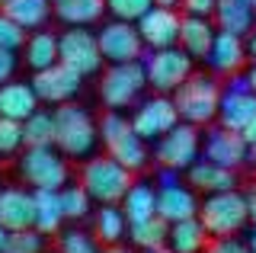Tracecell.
Here are the masks:
<instances>
[{
    "mask_svg": "<svg viewBox=\"0 0 256 253\" xmlns=\"http://www.w3.org/2000/svg\"><path fill=\"white\" fill-rule=\"evenodd\" d=\"M54 148L64 157H74V160H86L93 157L96 144H100V122L86 112L84 106L74 102H61L54 106Z\"/></svg>",
    "mask_w": 256,
    "mask_h": 253,
    "instance_id": "1",
    "label": "cell"
},
{
    "mask_svg": "<svg viewBox=\"0 0 256 253\" xmlns=\"http://www.w3.org/2000/svg\"><path fill=\"white\" fill-rule=\"evenodd\" d=\"M100 138L109 157H116L118 164H125L132 173H141L150 164V151H148V138L138 135V128L132 125V118L122 116L118 109H109L100 118Z\"/></svg>",
    "mask_w": 256,
    "mask_h": 253,
    "instance_id": "2",
    "label": "cell"
},
{
    "mask_svg": "<svg viewBox=\"0 0 256 253\" xmlns=\"http://www.w3.org/2000/svg\"><path fill=\"white\" fill-rule=\"evenodd\" d=\"M221 93L224 86L214 80L212 74H192L182 80L180 86L173 90V102L180 109V118L182 122H192V125H212L218 118V109H221Z\"/></svg>",
    "mask_w": 256,
    "mask_h": 253,
    "instance_id": "3",
    "label": "cell"
},
{
    "mask_svg": "<svg viewBox=\"0 0 256 253\" xmlns=\"http://www.w3.org/2000/svg\"><path fill=\"white\" fill-rule=\"evenodd\" d=\"M134 173L118 164L116 157H86L84 167H80V183L86 186V192L93 196L96 205H112V202H122L125 192L134 183Z\"/></svg>",
    "mask_w": 256,
    "mask_h": 253,
    "instance_id": "4",
    "label": "cell"
},
{
    "mask_svg": "<svg viewBox=\"0 0 256 253\" xmlns=\"http://www.w3.org/2000/svg\"><path fill=\"white\" fill-rule=\"evenodd\" d=\"M198 218L208 228L212 237H234L250 224V205H246V192L237 189H224V192L205 196Z\"/></svg>",
    "mask_w": 256,
    "mask_h": 253,
    "instance_id": "5",
    "label": "cell"
},
{
    "mask_svg": "<svg viewBox=\"0 0 256 253\" xmlns=\"http://www.w3.org/2000/svg\"><path fill=\"white\" fill-rule=\"evenodd\" d=\"M148 84V68L144 61H122V64H109L100 80V100L106 109H128L141 102V93Z\"/></svg>",
    "mask_w": 256,
    "mask_h": 253,
    "instance_id": "6",
    "label": "cell"
},
{
    "mask_svg": "<svg viewBox=\"0 0 256 253\" xmlns=\"http://www.w3.org/2000/svg\"><path fill=\"white\" fill-rule=\"evenodd\" d=\"M20 176L29 189H64L70 183V167L54 144L26 148L20 154Z\"/></svg>",
    "mask_w": 256,
    "mask_h": 253,
    "instance_id": "7",
    "label": "cell"
},
{
    "mask_svg": "<svg viewBox=\"0 0 256 253\" xmlns=\"http://www.w3.org/2000/svg\"><path fill=\"white\" fill-rule=\"evenodd\" d=\"M202 157V132L192 122H180L166 132L164 138L154 141V160L166 170L186 173L192 164Z\"/></svg>",
    "mask_w": 256,
    "mask_h": 253,
    "instance_id": "8",
    "label": "cell"
},
{
    "mask_svg": "<svg viewBox=\"0 0 256 253\" xmlns=\"http://www.w3.org/2000/svg\"><path fill=\"white\" fill-rule=\"evenodd\" d=\"M141 61L148 68V84L154 86V93H173L192 74L196 58L182 45H170V48H148Z\"/></svg>",
    "mask_w": 256,
    "mask_h": 253,
    "instance_id": "9",
    "label": "cell"
},
{
    "mask_svg": "<svg viewBox=\"0 0 256 253\" xmlns=\"http://www.w3.org/2000/svg\"><path fill=\"white\" fill-rule=\"evenodd\" d=\"M100 48H102V58L109 64H122V61H141L148 45L141 38V29L138 22H128V20H116L112 16L109 22H102L100 32Z\"/></svg>",
    "mask_w": 256,
    "mask_h": 253,
    "instance_id": "10",
    "label": "cell"
},
{
    "mask_svg": "<svg viewBox=\"0 0 256 253\" xmlns=\"http://www.w3.org/2000/svg\"><path fill=\"white\" fill-rule=\"evenodd\" d=\"M180 122L182 118H180V109H176V102H173V93H154V96L141 100L132 112V125L138 128V135L148 138V141L164 138L166 132Z\"/></svg>",
    "mask_w": 256,
    "mask_h": 253,
    "instance_id": "11",
    "label": "cell"
},
{
    "mask_svg": "<svg viewBox=\"0 0 256 253\" xmlns=\"http://www.w3.org/2000/svg\"><path fill=\"white\" fill-rule=\"evenodd\" d=\"M61 61L68 68H74L77 74L90 77L102 68V48H100V36L90 32L84 26H70L61 32Z\"/></svg>",
    "mask_w": 256,
    "mask_h": 253,
    "instance_id": "12",
    "label": "cell"
},
{
    "mask_svg": "<svg viewBox=\"0 0 256 253\" xmlns=\"http://www.w3.org/2000/svg\"><path fill=\"white\" fill-rule=\"evenodd\" d=\"M202 157L214 164H224V167H244L250 160V144H246L244 132L228 128V125H208L205 138H202Z\"/></svg>",
    "mask_w": 256,
    "mask_h": 253,
    "instance_id": "13",
    "label": "cell"
},
{
    "mask_svg": "<svg viewBox=\"0 0 256 253\" xmlns=\"http://www.w3.org/2000/svg\"><path fill=\"white\" fill-rule=\"evenodd\" d=\"M32 86H36L38 100L48 102V106H61V102H70L80 93L84 86V74H77L74 68H68L64 61L45 68V70H36L32 74Z\"/></svg>",
    "mask_w": 256,
    "mask_h": 253,
    "instance_id": "14",
    "label": "cell"
},
{
    "mask_svg": "<svg viewBox=\"0 0 256 253\" xmlns=\"http://www.w3.org/2000/svg\"><path fill=\"white\" fill-rule=\"evenodd\" d=\"M141 38L148 48H170L180 45V29H182V16L176 13V6H150L148 13L138 20Z\"/></svg>",
    "mask_w": 256,
    "mask_h": 253,
    "instance_id": "15",
    "label": "cell"
},
{
    "mask_svg": "<svg viewBox=\"0 0 256 253\" xmlns=\"http://www.w3.org/2000/svg\"><path fill=\"white\" fill-rule=\"evenodd\" d=\"M208 70L218 77H230V74H240L250 61V52H246V38L237 36V32H228V29H218L214 36V45L208 52Z\"/></svg>",
    "mask_w": 256,
    "mask_h": 253,
    "instance_id": "16",
    "label": "cell"
},
{
    "mask_svg": "<svg viewBox=\"0 0 256 253\" xmlns=\"http://www.w3.org/2000/svg\"><path fill=\"white\" fill-rule=\"evenodd\" d=\"M202 202H198V189H192L189 183L170 180V183H157V215H164L166 221H182V218H196Z\"/></svg>",
    "mask_w": 256,
    "mask_h": 253,
    "instance_id": "17",
    "label": "cell"
},
{
    "mask_svg": "<svg viewBox=\"0 0 256 253\" xmlns=\"http://www.w3.org/2000/svg\"><path fill=\"white\" fill-rule=\"evenodd\" d=\"M0 224L6 231L36 228V192L22 186H4L0 189Z\"/></svg>",
    "mask_w": 256,
    "mask_h": 253,
    "instance_id": "18",
    "label": "cell"
},
{
    "mask_svg": "<svg viewBox=\"0 0 256 253\" xmlns=\"http://www.w3.org/2000/svg\"><path fill=\"white\" fill-rule=\"evenodd\" d=\"M186 183L192 189H198V192H205V196L224 192V189H237V170L224 167V164H214L208 157H198L186 170Z\"/></svg>",
    "mask_w": 256,
    "mask_h": 253,
    "instance_id": "19",
    "label": "cell"
},
{
    "mask_svg": "<svg viewBox=\"0 0 256 253\" xmlns=\"http://www.w3.org/2000/svg\"><path fill=\"white\" fill-rule=\"evenodd\" d=\"M253 116H256V90L253 86H230V84H224L218 122L240 132Z\"/></svg>",
    "mask_w": 256,
    "mask_h": 253,
    "instance_id": "20",
    "label": "cell"
},
{
    "mask_svg": "<svg viewBox=\"0 0 256 253\" xmlns=\"http://www.w3.org/2000/svg\"><path fill=\"white\" fill-rule=\"evenodd\" d=\"M36 109H42V100H38L32 80H6V84H0V116L26 122Z\"/></svg>",
    "mask_w": 256,
    "mask_h": 253,
    "instance_id": "21",
    "label": "cell"
},
{
    "mask_svg": "<svg viewBox=\"0 0 256 253\" xmlns=\"http://www.w3.org/2000/svg\"><path fill=\"white\" fill-rule=\"evenodd\" d=\"M214 16H196V13H186L182 16V29H180V45L186 48L196 61H205L208 52L214 45V36H218V22H212Z\"/></svg>",
    "mask_w": 256,
    "mask_h": 253,
    "instance_id": "22",
    "label": "cell"
},
{
    "mask_svg": "<svg viewBox=\"0 0 256 253\" xmlns=\"http://www.w3.org/2000/svg\"><path fill=\"white\" fill-rule=\"evenodd\" d=\"M22 61H26V68L32 70V74L58 64L61 61V36L45 32V29H36V32L26 38V45H22Z\"/></svg>",
    "mask_w": 256,
    "mask_h": 253,
    "instance_id": "23",
    "label": "cell"
},
{
    "mask_svg": "<svg viewBox=\"0 0 256 253\" xmlns=\"http://www.w3.org/2000/svg\"><path fill=\"white\" fill-rule=\"evenodd\" d=\"M208 228L202 224V218H182V221H173L170 224V247L173 253H205V247L212 240H208Z\"/></svg>",
    "mask_w": 256,
    "mask_h": 253,
    "instance_id": "24",
    "label": "cell"
},
{
    "mask_svg": "<svg viewBox=\"0 0 256 253\" xmlns=\"http://www.w3.org/2000/svg\"><path fill=\"white\" fill-rule=\"evenodd\" d=\"M0 10L13 22H20L26 32H36L48 22V16L54 10V0H6V4H0Z\"/></svg>",
    "mask_w": 256,
    "mask_h": 253,
    "instance_id": "25",
    "label": "cell"
},
{
    "mask_svg": "<svg viewBox=\"0 0 256 253\" xmlns=\"http://www.w3.org/2000/svg\"><path fill=\"white\" fill-rule=\"evenodd\" d=\"M32 192H36V228L42 234H61V224L68 221L61 189H32Z\"/></svg>",
    "mask_w": 256,
    "mask_h": 253,
    "instance_id": "26",
    "label": "cell"
},
{
    "mask_svg": "<svg viewBox=\"0 0 256 253\" xmlns=\"http://www.w3.org/2000/svg\"><path fill=\"white\" fill-rule=\"evenodd\" d=\"M109 10L106 0H54V16L64 26H93Z\"/></svg>",
    "mask_w": 256,
    "mask_h": 253,
    "instance_id": "27",
    "label": "cell"
},
{
    "mask_svg": "<svg viewBox=\"0 0 256 253\" xmlns=\"http://www.w3.org/2000/svg\"><path fill=\"white\" fill-rule=\"evenodd\" d=\"M214 22H218V29H228V32L246 36V32L256 26V10H253L250 0H218Z\"/></svg>",
    "mask_w": 256,
    "mask_h": 253,
    "instance_id": "28",
    "label": "cell"
},
{
    "mask_svg": "<svg viewBox=\"0 0 256 253\" xmlns=\"http://www.w3.org/2000/svg\"><path fill=\"white\" fill-rule=\"evenodd\" d=\"M128 224H132V221H128L125 208L118 202L100 205L96 215H93V231L102 244H122V237L128 234Z\"/></svg>",
    "mask_w": 256,
    "mask_h": 253,
    "instance_id": "29",
    "label": "cell"
},
{
    "mask_svg": "<svg viewBox=\"0 0 256 253\" xmlns=\"http://www.w3.org/2000/svg\"><path fill=\"white\" fill-rule=\"evenodd\" d=\"M128 237H132V244L141 247V250L166 247V244H170V221H166L164 215L134 221V224H128Z\"/></svg>",
    "mask_w": 256,
    "mask_h": 253,
    "instance_id": "30",
    "label": "cell"
},
{
    "mask_svg": "<svg viewBox=\"0 0 256 253\" xmlns=\"http://www.w3.org/2000/svg\"><path fill=\"white\" fill-rule=\"evenodd\" d=\"M125 208L128 221H144V218H154L157 215V186L150 183H132V189L125 192V199L118 202Z\"/></svg>",
    "mask_w": 256,
    "mask_h": 253,
    "instance_id": "31",
    "label": "cell"
},
{
    "mask_svg": "<svg viewBox=\"0 0 256 253\" xmlns=\"http://www.w3.org/2000/svg\"><path fill=\"white\" fill-rule=\"evenodd\" d=\"M54 109H36L26 122H22V132H26V148H45L54 144Z\"/></svg>",
    "mask_w": 256,
    "mask_h": 253,
    "instance_id": "32",
    "label": "cell"
},
{
    "mask_svg": "<svg viewBox=\"0 0 256 253\" xmlns=\"http://www.w3.org/2000/svg\"><path fill=\"white\" fill-rule=\"evenodd\" d=\"M61 202H64V215H68V221H84V218H90V212H93V196L86 192V186L84 183H77V186H64L61 189Z\"/></svg>",
    "mask_w": 256,
    "mask_h": 253,
    "instance_id": "33",
    "label": "cell"
},
{
    "mask_svg": "<svg viewBox=\"0 0 256 253\" xmlns=\"http://www.w3.org/2000/svg\"><path fill=\"white\" fill-rule=\"evenodd\" d=\"M58 253H102L96 231H80V228H68L58 234Z\"/></svg>",
    "mask_w": 256,
    "mask_h": 253,
    "instance_id": "34",
    "label": "cell"
},
{
    "mask_svg": "<svg viewBox=\"0 0 256 253\" xmlns=\"http://www.w3.org/2000/svg\"><path fill=\"white\" fill-rule=\"evenodd\" d=\"M4 253H45V234L38 228H22V231H10Z\"/></svg>",
    "mask_w": 256,
    "mask_h": 253,
    "instance_id": "35",
    "label": "cell"
},
{
    "mask_svg": "<svg viewBox=\"0 0 256 253\" xmlns=\"http://www.w3.org/2000/svg\"><path fill=\"white\" fill-rule=\"evenodd\" d=\"M26 148V132H22L20 118L0 116V154H16Z\"/></svg>",
    "mask_w": 256,
    "mask_h": 253,
    "instance_id": "36",
    "label": "cell"
},
{
    "mask_svg": "<svg viewBox=\"0 0 256 253\" xmlns=\"http://www.w3.org/2000/svg\"><path fill=\"white\" fill-rule=\"evenodd\" d=\"M109 13L116 20H128V22H138L144 13L154 6V0H106Z\"/></svg>",
    "mask_w": 256,
    "mask_h": 253,
    "instance_id": "37",
    "label": "cell"
},
{
    "mask_svg": "<svg viewBox=\"0 0 256 253\" xmlns=\"http://www.w3.org/2000/svg\"><path fill=\"white\" fill-rule=\"evenodd\" d=\"M22 45H26V29H22L20 22H13L4 10H0V48L20 52Z\"/></svg>",
    "mask_w": 256,
    "mask_h": 253,
    "instance_id": "38",
    "label": "cell"
},
{
    "mask_svg": "<svg viewBox=\"0 0 256 253\" xmlns=\"http://www.w3.org/2000/svg\"><path fill=\"white\" fill-rule=\"evenodd\" d=\"M205 253H253L250 244L240 240V237H212V244L205 247Z\"/></svg>",
    "mask_w": 256,
    "mask_h": 253,
    "instance_id": "39",
    "label": "cell"
},
{
    "mask_svg": "<svg viewBox=\"0 0 256 253\" xmlns=\"http://www.w3.org/2000/svg\"><path fill=\"white\" fill-rule=\"evenodd\" d=\"M16 68H20L16 52H13V48H0V84L13 80V77H16Z\"/></svg>",
    "mask_w": 256,
    "mask_h": 253,
    "instance_id": "40",
    "label": "cell"
},
{
    "mask_svg": "<svg viewBox=\"0 0 256 253\" xmlns=\"http://www.w3.org/2000/svg\"><path fill=\"white\" fill-rule=\"evenodd\" d=\"M182 10H186V13H196V16H214L218 0H182Z\"/></svg>",
    "mask_w": 256,
    "mask_h": 253,
    "instance_id": "41",
    "label": "cell"
},
{
    "mask_svg": "<svg viewBox=\"0 0 256 253\" xmlns=\"http://www.w3.org/2000/svg\"><path fill=\"white\" fill-rule=\"evenodd\" d=\"M240 132H244L246 144L253 148V144H256V116H253V118H250V122H246V125H244V128H240Z\"/></svg>",
    "mask_w": 256,
    "mask_h": 253,
    "instance_id": "42",
    "label": "cell"
},
{
    "mask_svg": "<svg viewBox=\"0 0 256 253\" xmlns=\"http://www.w3.org/2000/svg\"><path fill=\"white\" fill-rule=\"evenodd\" d=\"M246 205H250V228H256V186L246 192Z\"/></svg>",
    "mask_w": 256,
    "mask_h": 253,
    "instance_id": "43",
    "label": "cell"
},
{
    "mask_svg": "<svg viewBox=\"0 0 256 253\" xmlns=\"http://www.w3.org/2000/svg\"><path fill=\"white\" fill-rule=\"evenodd\" d=\"M244 38H246V52H250V61H256V26H253Z\"/></svg>",
    "mask_w": 256,
    "mask_h": 253,
    "instance_id": "44",
    "label": "cell"
},
{
    "mask_svg": "<svg viewBox=\"0 0 256 253\" xmlns=\"http://www.w3.org/2000/svg\"><path fill=\"white\" fill-rule=\"evenodd\" d=\"M102 253H128L122 244H106V247H102Z\"/></svg>",
    "mask_w": 256,
    "mask_h": 253,
    "instance_id": "45",
    "label": "cell"
},
{
    "mask_svg": "<svg viewBox=\"0 0 256 253\" xmlns=\"http://www.w3.org/2000/svg\"><path fill=\"white\" fill-rule=\"evenodd\" d=\"M246 77H250V86H253V90H256V61H253L250 68H246Z\"/></svg>",
    "mask_w": 256,
    "mask_h": 253,
    "instance_id": "46",
    "label": "cell"
},
{
    "mask_svg": "<svg viewBox=\"0 0 256 253\" xmlns=\"http://www.w3.org/2000/svg\"><path fill=\"white\" fill-rule=\"evenodd\" d=\"M6 237H10V231H6V228L0 224V253H4V247H6Z\"/></svg>",
    "mask_w": 256,
    "mask_h": 253,
    "instance_id": "47",
    "label": "cell"
},
{
    "mask_svg": "<svg viewBox=\"0 0 256 253\" xmlns=\"http://www.w3.org/2000/svg\"><path fill=\"white\" fill-rule=\"evenodd\" d=\"M157 6H182V0H154Z\"/></svg>",
    "mask_w": 256,
    "mask_h": 253,
    "instance_id": "48",
    "label": "cell"
},
{
    "mask_svg": "<svg viewBox=\"0 0 256 253\" xmlns=\"http://www.w3.org/2000/svg\"><path fill=\"white\" fill-rule=\"evenodd\" d=\"M246 244H250V250L256 253V228H253V234H250V237H246Z\"/></svg>",
    "mask_w": 256,
    "mask_h": 253,
    "instance_id": "49",
    "label": "cell"
},
{
    "mask_svg": "<svg viewBox=\"0 0 256 253\" xmlns=\"http://www.w3.org/2000/svg\"><path fill=\"white\" fill-rule=\"evenodd\" d=\"M144 253H173L170 247H154V250H144Z\"/></svg>",
    "mask_w": 256,
    "mask_h": 253,
    "instance_id": "50",
    "label": "cell"
},
{
    "mask_svg": "<svg viewBox=\"0 0 256 253\" xmlns=\"http://www.w3.org/2000/svg\"><path fill=\"white\" fill-rule=\"evenodd\" d=\"M250 160H253V164H256V144H253V148H250Z\"/></svg>",
    "mask_w": 256,
    "mask_h": 253,
    "instance_id": "51",
    "label": "cell"
},
{
    "mask_svg": "<svg viewBox=\"0 0 256 253\" xmlns=\"http://www.w3.org/2000/svg\"><path fill=\"white\" fill-rule=\"evenodd\" d=\"M250 4H253V10H256V0H250Z\"/></svg>",
    "mask_w": 256,
    "mask_h": 253,
    "instance_id": "52",
    "label": "cell"
},
{
    "mask_svg": "<svg viewBox=\"0 0 256 253\" xmlns=\"http://www.w3.org/2000/svg\"><path fill=\"white\" fill-rule=\"evenodd\" d=\"M0 4H6V0H0Z\"/></svg>",
    "mask_w": 256,
    "mask_h": 253,
    "instance_id": "53",
    "label": "cell"
}]
</instances>
